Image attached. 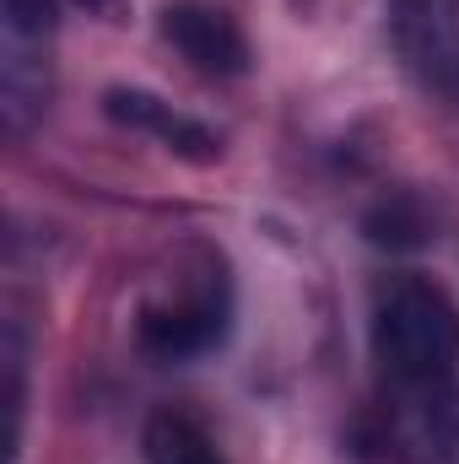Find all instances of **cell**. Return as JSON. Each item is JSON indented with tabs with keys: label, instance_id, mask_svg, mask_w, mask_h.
Listing matches in <instances>:
<instances>
[{
	"label": "cell",
	"instance_id": "6da1fadb",
	"mask_svg": "<svg viewBox=\"0 0 459 464\" xmlns=\"http://www.w3.org/2000/svg\"><path fill=\"white\" fill-rule=\"evenodd\" d=\"M373 362L389 389L427 383L459 362V308L454 297L422 276H395L373 297Z\"/></svg>",
	"mask_w": 459,
	"mask_h": 464
},
{
	"label": "cell",
	"instance_id": "7a4b0ae2",
	"mask_svg": "<svg viewBox=\"0 0 459 464\" xmlns=\"http://www.w3.org/2000/svg\"><path fill=\"white\" fill-rule=\"evenodd\" d=\"M54 5L49 0H0V114L11 135H27L54 92Z\"/></svg>",
	"mask_w": 459,
	"mask_h": 464
},
{
	"label": "cell",
	"instance_id": "3957f363",
	"mask_svg": "<svg viewBox=\"0 0 459 464\" xmlns=\"http://www.w3.org/2000/svg\"><path fill=\"white\" fill-rule=\"evenodd\" d=\"M389 38L416 87L459 109V0H389Z\"/></svg>",
	"mask_w": 459,
	"mask_h": 464
},
{
	"label": "cell",
	"instance_id": "277c9868",
	"mask_svg": "<svg viewBox=\"0 0 459 464\" xmlns=\"http://www.w3.org/2000/svg\"><path fill=\"white\" fill-rule=\"evenodd\" d=\"M389 443L405 464H459V362L449 372L389 389Z\"/></svg>",
	"mask_w": 459,
	"mask_h": 464
},
{
	"label": "cell",
	"instance_id": "5b68a950",
	"mask_svg": "<svg viewBox=\"0 0 459 464\" xmlns=\"http://www.w3.org/2000/svg\"><path fill=\"white\" fill-rule=\"evenodd\" d=\"M228 319H232L228 281L211 276V281L168 297V303H146L135 335H141V351H151L157 362H190V356H206V351L222 346Z\"/></svg>",
	"mask_w": 459,
	"mask_h": 464
},
{
	"label": "cell",
	"instance_id": "8992f818",
	"mask_svg": "<svg viewBox=\"0 0 459 464\" xmlns=\"http://www.w3.org/2000/svg\"><path fill=\"white\" fill-rule=\"evenodd\" d=\"M162 38L206 76H243L249 71V44L222 5H206V0L162 5Z\"/></svg>",
	"mask_w": 459,
	"mask_h": 464
},
{
	"label": "cell",
	"instance_id": "52a82bcc",
	"mask_svg": "<svg viewBox=\"0 0 459 464\" xmlns=\"http://www.w3.org/2000/svg\"><path fill=\"white\" fill-rule=\"evenodd\" d=\"M109 114L119 124H130V130H146V135H157L168 151H179V157H195V162H211L217 151H222V140L200 124V119L179 114L173 103H162V98H151V92H109Z\"/></svg>",
	"mask_w": 459,
	"mask_h": 464
},
{
	"label": "cell",
	"instance_id": "ba28073f",
	"mask_svg": "<svg viewBox=\"0 0 459 464\" xmlns=\"http://www.w3.org/2000/svg\"><path fill=\"white\" fill-rule=\"evenodd\" d=\"M0 405H5V464H16V443H22V411H27V341L22 324L11 319L0 335Z\"/></svg>",
	"mask_w": 459,
	"mask_h": 464
},
{
	"label": "cell",
	"instance_id": "9c48e42d",
	"mask_svg": "<svg viewBox=\"0 0 459 464\" xmlns=\"http://www.w3.org/2000/svg\"><path fill=\"white\" fill-rule=\"evenodd\" d=\"M146 454H151V464H228L211 449V438L184 416H157L146 432Z\"/></svg>",
	"mask_w": 459,
	"mask_h": 464
}]
</instances>
